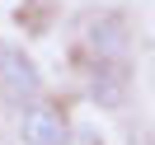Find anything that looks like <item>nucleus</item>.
<instances>
[{"mask_svg":"<svg viewBox=\"0 0 155 145\" xmlns=\"http://www.w3.org/2000/svg\"><path fill=\"white\" fill-rule=\"evenodd\" d=\"M42 94H47L42 66L24 52V42L0 38V98L19 112V108H28L33 98H42Z\"/></svg>","mask_w":155,"mask_h":145,"instance_id":"1","label":"nucleus"},{"mask_svg":"<svg viewBox=\"0 0 155 145\" xmlns=\"http://www.w3.org/2000/svg\"><path fill=\"white\" fill-rule=\"evenodd\" d=\"M71 131L75 126H71L66 108L52 103L47 94L14 112V140L19 145H71Z\"/></svg>","mask_w":155,"mask_h":145,"instance_id":"2","label":"nucleus"},{"mask_svg":"<svg viewBox=\"0 0 155 145\" xmlns=\"http://www.w3.org/2000/svg\"><path fill=\"white\" fill-rule=\"evenodd\" d=\"M85 52L94 61H127L132 56V28L122 10H99L85 19Z\"/></svg>","mask_w":155,"mask_h":145,"instance_id":"3","label":"nucleus"},{"mask_svg":"<svg viewBox=\"0 0 155 145\" xmlns=\"http://www.w3.org/2000/svg\"><path fill=\"white\" fill-rule=\"evenodd\" d=\"M85 98L99 112H122L127 98H132V70H127V61H89Z\"/></svg>","mask_w":155,"mask_h":145,"instance_id":"4","label":"nucleus"},{"mask_svg":"<svg viewBox=\"0 0 155 145\" xmlns=\"http://www.w3.org/2000/svg\"><path fill=\"white\" fill-rule=\"evenodd\" d=\"M141 145H155V131H146V136H141Z\"/></svg>","mask_w":155,"mask_h":145,"instance_id":"5","label":"nucleus"}]
</instances>
